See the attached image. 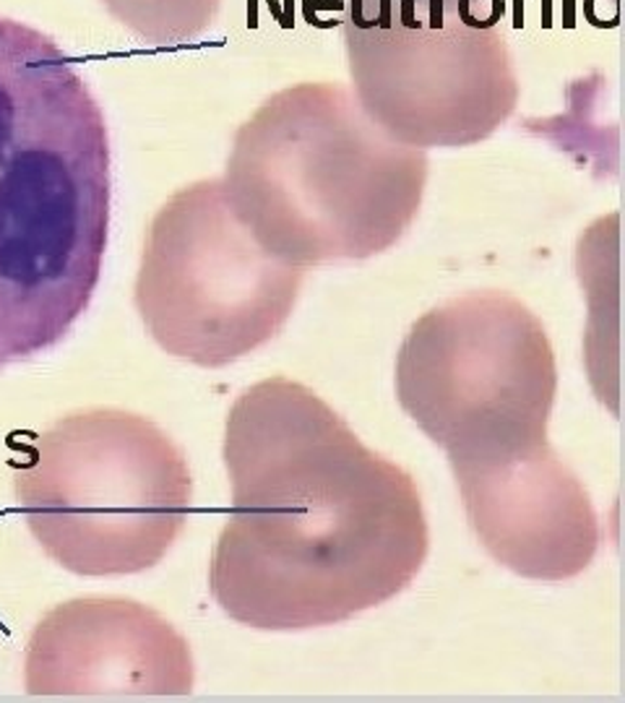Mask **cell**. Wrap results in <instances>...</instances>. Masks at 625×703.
I'll use <instances>...</instances> for the list:
<instances>
[{"label": "cell", "instance_id": "obj_5", "mask_svg": "<svg viewBox=\"0 0 625 703\" xmlns=\"http://www.w3.org/2000/svg\"><path fill=\"white\" fill-rule=\"evenodd\" d=\"M342 39L357 102L404 146H474L516 113L503 3L347 0Z\"/></svg>", "mask_w": 625, "mask_h": 703}, {"label": "cell", "instance_id": "obj_10", "mask_svg": "<svg viewBox=\"0 0 625 703\" xmlns=\"http://www.w3.org/2000/svg\"><path fill=\"white\" fill-rule=\"evenodd\" d=\"M115 22L149 44L178 48L212 29L221 0H102Z\"/></svg>", "mask_w": 625, "mask_h": 703}, {"label": "cell", "instance_id": "obj_11", "mask_svg": "<svg viewBox=\"0 0 625 703\" xmlns=\"http://www.w3.org/2000/svg\"><path fill=\"white\" fill-rule=\"evenodd\" d=\"M428 5H443V9H469V5H493L503 3V0H420Z\"/></svg>", "mask_w": 625, "mask_h": 703}, {"label": "cell", "instance_id": "obj_8", "mask_svg": "<svg viewBox=\"0 0 625 703\" xmlns=\"http://www.w3.org/2000/svg\"><path fill=\"white\" fill-rule=\"evenodd\" d=\"M193 680L186 636L160 612L126 597L58 604L37 623L24 656L29 695H188Z\"/></svg>", "mask_w": 625, "mask_h": 703}, {"label": "cell", "instance_id": "obj_9", "mask_svg": "<svg viewBox=\"0 0 625 703\" xmlns=\"http://www.w3.org/2000/svg\"><path fill=\"white\" fill-rule=\"evenodd\" d=\"M451 469L469 526L503 568L550 584L589 568L602 539L597 511L550 443Z\"/></svg>", "mask_w": 625, "mask_h": 703}, {"label": "cell", "instance_id": "obj_6", "mask_svg": "<svg viewBox=\"0 0 625 703\" xmlns=\"http://www.w3.org/2000/svg\"><path fill=\"white\" fill-rule=\"evenodd\" d=\"M558 365L543 321L506 292L448 299L404 336L396 396L454 461L547 443Z\"/></svg>", "mask_w": 625, "mask_h": 703}, {"label": "cell", "instance_id": "obj_1", "mask_svg": "<svg viewBox=\"0 0 625 703\" xmlns=\"http://www.w3.org/2000/svg\"><path fill=\"white\" fill-rule=\"evenodd\" d=\"M232 508L212 597L256 630L336 625L386 604L428 558L414 480L290 378L245 388L225 427Z\"/></svg>", "mask_w": 625, "mask_h": 703}, {"label": "cell", "instance_id": "obj_2", "mask_svg": "<svg viewBox=\"0 0 625 703\" xmlns=\"http://www.w3.org/2000/svg\"><path fill=\"white\" fill-rule=\"evenodd\" d=\"M110 230V136L55 39L0 16V370L89 308Z\"/></svg>", "mask_w": 625, "mask_h": 703}, {"label": "cell", "instance_id": "obj_3", "mask_svg": "<svg viewBox=\"0 0 625 703\" xmlns=\"http://www.w3.org/2000/svg\"><path fill=\"white\" fill-rule=\"evenodd\" d=\"M428 154L370 120L347 87L273 91L232 139L225 195L266 251L308 269L386 253L412 227Z\"/></svg>", "mask_w": 625, "mask_h": 703}, {"label": "cell", "instance_id": "obj_4", "mask_svg": "<svg viewBox=\"0 0 625 703\" xmlns=\"http://www.w3.org/2000/svg\"><path fill=\"white\" fill-rule=\"evenodd\" d=\"M13 493L44 555L76 576L154 568L191 516V469L162 427L126 409L74 412L24 448Z\"/></svg>", "mask_w": 625, "mask_h": 703}, {"label": "cell", "instance_id": "obj_7", "mask_svg": "<svg viewBox=\"0 0 625 703\" xmlns=\"http://www.w3.org/2000/svg\"><path fill=\"white\" fill-rule=\"evenodd\" d=\"M303 282V266L266 251L232 212L221 178H208L154 214L133 303L167 355L225 368L282 331Z\"/></svg>", "mask_w": 625, "mask_h": 703}]
</instances>
